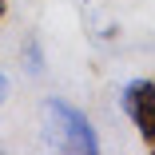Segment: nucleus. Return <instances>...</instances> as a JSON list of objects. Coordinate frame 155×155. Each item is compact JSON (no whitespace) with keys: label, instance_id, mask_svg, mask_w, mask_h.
<instances>
[{"label":"nucleus","instance_id":"nucleus-1","mask_svg":"<svg viewBox=\"0 0 155 155\" xmlns=\"http://www.w3.org/2000/svg\"><path fill=\"white\" fill-rule=\"evenodd\" d=\"M40 127H44V135H48V143L56 151H72V155L100 151V135H96V127H91V119L80 107L56 100V96H48L40 104Z\"/></svg>","mask_w":155,"mask_h":155},{"label":"nucleus","instance_id":"nucleus-2","mask_svg":"<svg viewBox=\"0 0 155 155\" xmlns=\"http://www.w3.org/2000/svg\"><path fill=\"white\" fill-rule=\"evenodd\" d=\"M119 104L131 115V123L139 127L143 143L155 151V80H131L119 91Z\"/></svg>","mask_w":155,"mask_h":155},{"label":"nucleus","instance_id":"nucleus-3","mask_svg":"<svg viewBox=\"0 0 155 155\" xmlns=\"http://www.w3.org/2000/svg\"><path fill=\"white\" fill-rule=\"evenodd\" d=\"M28 72H32V76H40V72H44V56H40V48H36V44H28Z\"/></svg>","mask_w":155,"mask_h":155},{"label":"nucleus","instance_id":"nucleus-4","mask_svg":"<svg viewBox=\"0 0 155 155\" xmlns=\"http://www.w3.org/2000/svg\"><path fill=\"white\" fill-rule=\"evenodd\" d=\"M4 100H8V80L0 76V104H4Z\"/></svg>","mask_w":155,"mask_h":155},{"label":"nucleus","instance_id":"nucleus-5","mask_svg":"<svg viewBox=\"0 0 155 155\" xmlns=\"http://www.w3.org/2000/svg\"><path fill=\"white\" fill-rule=\"evenodd\" d=\"M4 12H8V0H0V20H4Z\"/></svg>","mask_w":155,"mask_h":155}]
</instances>
